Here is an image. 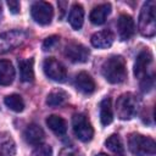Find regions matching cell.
Returning <instances> with one entry per match:
<instances>
[{
	"label": "cell",
	"instance_id": "6da1fadb",
	"mask_svg": "<svg viewBox=\"0 0 156 156\" xmlns=\"http://www.w3.org/2000/svg\"><path fill=\"white\" fill-rule=\"evenodd\" d=\"M101 72L104 78L112 84L122 83L127 78V67H126V61L122 56L115 55L108 57L107 60L104 61Z\"/></svg>",
	"mask_w": 156,
	"mask_h": 156
},
{
	"label": "cell",
	"instance_id": "7a4b0ae2",
	"mask_svg": "<svg viewBox=\"0 0 156 156\" xmlns=\"http://www.w3.org/2000/svg\"><path fill=\"white\" fill-rule=\"evenodd\" d=\"M155 7L156 4L154 0H149L144 2L140 15H139V22L138 28L141 35L151 38L156 33V22H155Z\"/></svg>",
	"mask_w": 156,
	"mask_h": 156
},
{
	"label": "cell",
	"instance_id": "3957f363",
	"mask_svg": "<svg viewBox=\"0 0 156 156\" xmlns=\"http://www.w3.org/2000/svg\"><path fill=\"white\" fill-rule=\"evenodd\" d=\"M128 147L129 151L134 156H146L154 155L156 151L155 140L150 136H145L141 134H130L128 138Z\"/></svg>",
	"mask_w": 156,
	"mask_h": 156
},
{
	"label": "cell",
	"instance_id": "277c9868",
	"mask_svg": "<svg viewBox=\"0 0 156 156\" xmlns=\"http://www.w3.org/2000/svg\"><path fill=\"white\" fill-rule=\"evenodd\" d=\"M116 111H117V116L123 121H128L133 118L138 111L136 98L132 93L122 94L116 101Z\"/></svg>",
	"mask_w": 156,
	"mask_h": 156
},
{
	"label": "cell",
	"instance_id": "5b68a950",
	"mask_svg": "<svg viewBox=\"0 0 156 156\" xmlns=\"http://www.w3.org/2000/svg\"><path fill=\"white\" fill-rule=\"evenodd\" d=\"M72 127L74 135L80 141H90L94 135V129L91 127V123L89 122L88 117L84 113H76L72 118Z\"/></svg>",
	"mask_w": 156,
	"mask_h": 156
},
{
	"label": "cell",
	"instance_id": "8992f818",
	"mask_svg": "<svg viewBox=\"0 0 156 156\" xmlns=\"http://www.w3.org/2000/svg\"><path fill=\"white\" fill-rule=\"evenodd\" d=\"M27 39V33L20 29H13L4 32L0 34V54L13 50L15 48L22 45Z\"/></svg>",
	"mask_w": 156,
	"mask_h": 156
},
{
	"label": "cell",
	"instance_id": "52a82bcc",
	"mask_svg": "<svg viewBox=\"0 0 156 156\" xmlns=\"http://www.w3.org/2000/svg\"><path fill=\"white\" fill-rule=\"evenodd\" d=\"M30 13L33 20L41 24V26H46L51 23V20L54 17V10L52 6L46 2V1H35L32 4L30 7Z\"/></svg>",
	"mask_w": 156,
	"mask_h": 156
},
{
	"label": "cell",
	"instance_id": "ba28073f",
	"mask_svg": "<svg viewBox=\"0 0 156 156\" xmlns=\"http://www.w3.org/2000/svg\"><path fill=\"white\" fill-rule=\"evenodd\" d=\"M43 69L48 78L55 80V82H65L67 78V71L65 66L57 61L55 57H48L45 58L43 63Z\"/></svg>",
	"mask_w": 156,
	"mask_h": 156
},
{
	"label": "cell",
	"instance_id": "9c48e42d",
	"mask_svg": "<svg viewBox=\"0 0 156 156\" xmlns=\"http://www.w3.org/2000/svg\"><path fill=\"white\" fill-rule=\"evenodd\" d=\"M65 55L66 57L76 63H83L87 62L89 58V50L80 43H69L65 48Z\"/></svg>",
	"mask_w": 156,
	"mask_h": 156
},
{
	"label": "cell",
	"instance_id": "30bf717a",
	"mask_svg": "<svg viewBox=\"0 0 156 156\" xmlns=\"http://www.w3.org/2000/svg\"><path fill=\"white\" fill-rule=\"evenodd\" d=\"M117 29H118V35L121 40L130 39L135 33V24L132 16L126 13L121 15L117 20Z\"/></svg>",
	"mask_w": 156,
	"mask_h": 156
},
{
	"label": "cell",
	"instance_id": "8fae6325",
	"mask_svg": "<svg viewBox=\"0 0 156 156\" xmlns=\"http://www.w3.org/2000/svg\"><path fill=\"white\" fill-rule=\"evenodd\" d=\"M152 61V55L149 50H143L139 52V55L136 56L135 63H134V76L139 79H141L143 77H145L147 73V67L150 66Z\"/></svg>",
	"mask_w": 156,
	"mask_h": 156
},
{
	"label": "cell",
	"instance_id": "7c38bea8",
	"mask_svg": "<svg viewBox=\"0 0 156 156\" xmlns=\"http://www.w3.org/2000/svg\"><path fill=\"white\" fill-rule=\"evenodd\" d=\"M74 85H76V88H77L80 93H83V94H85V95L93 94V93L95 91V88H96L94 79H93L91 76H90L89 73H87V72H79V73L77 74L76 80H74Z\"/></svg>",
	"mask_w": 156,
	"mask_h": 156
},
{
	"label": "cell",
	"instance_id": "4fadbf2b",
	"mask_svg": "<svg viewBox=\"0 0 156 156\" xmlns=\"http://www.w3.org/2000/svg\"><path fill=\"white\" fill-rule=\"evenodd\" d=\"M115 40V35L111 30L108 29H104L100 32H96L91 35V45L98 48V49H107L113 44Z\"/></svg>",
	"mask_w": 156,
	"mask_h": 156
},
{
	"label": "cell",
	"instance_id": "5bb4252c",
	"mask_svg": "<svg viewBox=\"0 0 156 156\" xmlns=\"http://www.w3.org/2000/svg\"><path fill=\"white\" fill-rule=\"evenodd\" d=\"M23 136L26 139V141L30 145H40L45 138V134H44V130L38 126V124H29L27 126V128L24 129V133H23Z\"/></svg>",
	"mask_w": 156,
	"mask_h": 156
},
{
	"label": "cell",
	"instance_id": "9a60e30c",
	"mask_svg": "<svg viewBox=\"0 0 156 156\" xmlns=\"http://www.w3.org/2000/svg\"><path fill=\"white\" fill-rule=\"evenodd\" d=\"M110 12H111V5L110 4H101V5L95 6L91 10L89 18H90L91 23L99 26V24L105 23V21L107 18V16L110 15Z\"/></svg>",
	"mask_w": 156,
	"mask_h": 156
},
{
	"label": "cell",
	"instance_id": "2e32d148",
	"mask_svg": "<svg viewBox=\"0 0 156 156\" xmlns=\"http://www.w3.org/2000/svg\"><path fill=\"white\" fill-rule=\"evenodd\" d=\"M84 21V9L79 4H74L68 15V22L74 30H79Z\"/></svg>",
	"mask_w": 156,
	"mask_h": 156
},
{
	"label": "cell",
	"instance_id": "e0dca14e",
	"mask_svg": "<svg viewBox=\"0 0 156 156\" xmlns=\"http://www.w3.org/2000/svg\"><path fill=\"white\" fill-rule=\"evenodd\" d=\"M15 79V68L9 60H0V84L10 85Z\"/></svg>",
	"mask_w": 156,
	"mask_h": 156
},
{
	"label": "cell",
	"instance_id": "ac0fdd59",
	"mask_svg": "<svg viewBox=\"0 0 156 156\" xmlns=\"http://www.w3.org/2000/svg\"><path fill=\"white\" fill-rule=\"evenodd\" d=\"M46 124H48V127H49L56 135H58V136L65 135L66 132H67V123H66V121H65L62 117L57 116V115H51V116H49V117L46 118Z\"/></svg>",
	"mask_w": 156,
	"mask_h": 156
},
{
	"label": "cell",
	"instance_id": "d6986e66",
	"mask_svg": "<svg viewBox=\"0 0 156 156\" xmlns=\"http://www.w3.org/2000/svg\"><path fill=\"white\" fill-rule=\"evenodd\" d=\"M33 58L27 60H20L18 67H20V77L23 82H32L34 79V69H33Z\"/></svg>",
	"mask_w": 156,
	"mask_h": 156
},
{
	"label": "cell",
	"instance_id": "ffe728a7",
	"mask_svg": "<svg viewBox=\"0 0 156 156\" xmlns=\"http://www.w3.org/2000/svg\"><path fill=\"white\" fill-rule=\"evenodd\" d=\"M16 155V144L11 135L1 134L0 135V156H15Z\"/></svg>",
	"mask_w": 156,
	"mask_h": 156
},
{
	"label": "cell",
	"instance_id": "44dd1931",
	"mask_svg": "<svg viewBox=\"0 0 156 156\" xmlns=\"http://www.w3.org/2000/svg\"><path fill=\"white\" fill-rule=\"evenodd\" d=\"M113 113H112V106H111V99L105 98L100 102V121L102 126H107L112 122Z\"/></svg>",
	"mask_w": 156,
	"mask_h": 156
},
{
	"label": "cell",
	"instance_id": "7402d4cb",
	"mask_svg": "<svg viewBox=\"0 0 156 156\" xmlns=\"http://www.w3.org/2000/svg\"><path fill=\"white\" fill-rule=\"evenodd\" d=\"M67 93L61 90V89H56V90H52L48 98H46V104L51 107H57V106H61L66 102L67 100Z\"/></svg>",
	"mask_w": 156,
	"mask_h": 156
},
{
	"label": "cell",
	"instance_id": "603a6c76",
	"mask_svg": "<svg viewBox=\"0 0 156 156\" xmlns=\"http://www.w3.org/2000/svg\"><path fill=\"white\" fill-rule=\"evenodd\" d=\"M105 145L108 150H111L116 156H124V147L121 138L117 134H113L108 136V139L105 141Z\"/></svg>",
	"mask_w": 156,
	"mask_h": 156
},
{
	"label": "cell",
	"instance_id": "cb8c5ba5",
	"mask_svg": "<svg viewBox=\"0 0 156 156\" xmlns=\"http://www.w3.org/2000/svg\"><path fill=\"white\" fill-rule=\"evenodd\" d=\"M5 105H6L10 110H12V111H15V112H21V111H23V108H24V101H23V99L21 98V95H18V94L7 95V96L5 98Z\"/></svg>",
	"mask_w": 156,
	"mask_h": 156
},
{
	"label": "cell",
	"instance_id": "d4e9b609",
	"mask_svg": "<svg viewBox=\"0 0 156 156\" xmlns=\"http://www.w3.org/2000/svg\"><path fill=\"white\" fill-rule=\"evenodd\" d=\"M32 156H52V149L50 145L40 144L33 150Z\"/></svg>",
	"mask_w": 156,
	"mask_h": 156
},
{
	"label": "cell",
	"instance_id": "484cf974",
	"mask_svg": "<svg viewBox=\"0 0 156 156\" xmlns=\"http://www.w3.org/2000/svg\"><path fill=\"white\" fill-rule=\"evenodd\" d=\"M58 41H60V38L57 35H50V37H48L44 40V43H43V50L44 51H49V50L55 49L56 45L58 44Z\"/></svg>",
	"mask_w": 156,
	"mask_h": 156
},
{
	"label": "cell",
	"instance_id": "4316f807",
	"mask_svg": "<svg viewBox=\"0 0 156 156\" xmlns=\"http://www.w3.org/2000/svg\"><path fill=\"white\" fill-rule=\"evenodd\" d=\"M154 87V76L150 74V76H145L141 78V82H140V88L143 91H150Z\"/></svg>",
	"mask_w": 156,
	"mask_h": 156
},
{
	"label": "cell",
	"instance_id": "83f0119b",
	"mask_svg": "<svg viewBox=\"0 0 156 156\" xmlns=\"http://www.w3.org/2000/svg\"><path fill=\"white\" fill-rule=\"evenodd\" d=\"M58 156H84L78 149H74V147H65L61 150L60 155Z\"/></svg>",
	"mask_w": 156,
	"mask_h": 156
},
{
	"label": "cell",
	"instance_id": "f1b7e54d",
	"mask_svg": "<svg viewBox=\"0 0 156 156\" xmlns=\"http://www.w3.org/2000/svg\"><path fill=\"white\" fill-rule=\"evenodd\" d=\"M6 4H7L10 11H11L12 13H18V12H20V7H21V6H20V2H18V1H16V0H10V1H7Z\"/></svg>",
	"mask_w": 156,
	"mask_h": 156
},
{
	"label": "cell",
	"instance_id": "f546056e",
	"mask_svg": "<svg viewBox=\"0 0 156 156\" xmlns=\"http://www.w3.org/2000/svg\"><path fill=\"white\" fill-rule=\"evenodd\" d=\"M58 7L61 9V16L60 17H62L63 16V13H65V10H66V7H67V5H68V2L67 1H58Z\"/></svg>",
	"mask_w": 156,
	"mask_h": 156
},
{
	"label": "cell",
	"instance_id": "4dcf8cb0",
	"mask_svg": "<svg viewBox=\"0 0 156 156\" xmlns=\"http://www.w3.org/2000/svg\"><path fill=\"white\" fill-rule=\"evenodd\" d=\"M96 156H108V155H106V154H102V152H101V154H99V155H96Z\"/></svg>",
	"mask_w": 156,
	"mask_h": 156
},
{
	"label": "cell",
	"instance_id": "1f68e13d",
	"mask_svg": "<svg viewBox=\"0 0 156 156\" xmlns=\"http://www.w3.org/2000/svg\"><path fill=\"white\" fill-rule=\"evenodd\" d=\"M0 10H1V5H0Z\"/></svg>",
	"mask_w": 156,
	"mask_h": 156
}]
</instances>
